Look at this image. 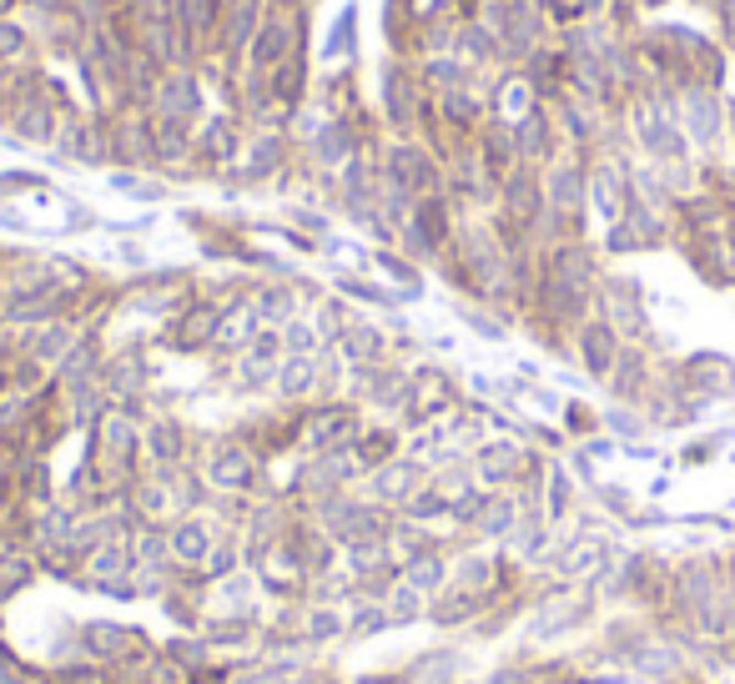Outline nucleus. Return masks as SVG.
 Instances as JSON below:
<instances>
[{
    "instance_id": "obj_1",
    "label": "nucleus",
    "mask_w": 735,
    "mask_h": 684,
    "mask_svg": "<svg viewBox=\"0 0 735 684\" xmlns=\"http://www.w3.org/2000/svg\"><path fill=\"white\" fill-rule=\"evenodd\" d=\"M625 674L629 680H645V684H685L690 674H695V664H690V654L665 635V629H655L640 654L625 664Z\"/></svg>"
},
{
    "instance_id": "obj_2",
    "label": "nucleus",
    "mask_w": 735,
    "mask_h": 684,
    "mask_svg": "<svg viewBox=\"0 0 735 684\" xmlns=\"http://www.w3.org/2000/svg\"><path fill=\"white\" fill-rule=\"evenodd\" d=\"M680 378H685L690 398H705V402H725L735 398V357L731 353H715V347H700L680 363Z\"/></svg>"
},
{
    "instance_id": "obj_3",
    "label": "nucleus",
    "mask_w": 735,
    "mask_h": 684,
    "mask_svg": "<svg viewBox=\"0 0 735 684\" xmlns=\"http://www.w3.org/2000/svg\"><path fill=\"white\" fill-rule=\"evenodd\" d=\"M680 126H685L690 146H700V152H715L725 136V107H721V96L711 91V86H690L685 96H680V107H676Z\"/></svg>"
},
{
    "instance_id": "obj_4",
    "label": "nucleus",
    "mask_w": 735,
    "mask_h": 684,
    "mask_svg": "<svg viewBox=\"0 0 735 684\" xmlns=\"http://www.w3.org/2000/svg\"><path fill=\"white\" fill-rule=\"evenodd\" d=\"M574 347H580V363L590 378L610 383V373H615L619 363V347H625V338H619L615 328H610L605 318H584L580 328H574Z\"/></svg>"
},
{
    "instance_id": "obj_5",
    "label": "nucleus",
    "mask_w": 735,
    "mask_h": 684,
    "mask_svg": "<svg viewBox=\"0 0 735 684\" xmlns=\"http://www.w3.org/2000/svg\"><path fill=\"white\" fill-rule=\"evenodd\" d=\"M650 388H655L650 357H645V347L625 342V347H619L615 373H610V393H615V402H645V398H650Z\"/></svg>"
},
{
    "instance_id": "obj_6",
    "label": "nucleus",
    "mask_w": 735,
    "mask_h": 684,
    "mask_svg": "<svg viewBox=\"0 0 735 684\" xmlns=\"http://www.w3.org/2000/svg\"><path fill=\"white\" fill-rule=\"evenodd\" d=\"M519 468H534V459L519 449V443H489V449H479V459H474V473L484 478V484H514V478H524Z\"/></svg>"
},
{
    "instance_id": "obj_7",
    "label": "nucleus",
    "mask_w": 735,
    "mask_h": 684,
    "mask_svg": "<svg viewBox=\"0 0 735 684\" xmlns=\"http://www.w3.org/2000/svg\"><path fill=\"white\" fill-rule=\"evenodd\" d=\"M166 539H172V564H182V569H202L207 554H212V533H207L197 519L177 523Z\"/></svg>"
},
{
    "instance_id": "obj_8",
    "label": "nucleus",
    "mask_w": 735,
    "mask_h": 684,
    "mask_svg": "<svg viewBox=\"0 0 735 684\" xmlns=\"http://www.w3.org/2000/svg\"><path fill=\"white\" fill-rule=\"evenodd\" d=\"M418 488H424V478H418L414 463H383V468L373 473V494L388 498V504H408Z\"/></svg>"
},
{
    "instance_id": "obj_9",
    "label": "nucleus",
    "mask_w": 735,
    "mask_h": 684,
    "mask_svg": "<svg viewBox=\"0 0 735 684\" xmlns=\"http://www.w3.org/2000/svg\"><path fill=\"white\" fill-rule=\"evenodd\" d=\"M131 635H136V629H127V625H86L81 654H91V660H121L131 649Z\"/></svg>"
},
{
    "instance_id": "obj_10",
    "label": "nucleus",
    "mask_w": 735,
    "mask_h": 684,
    "mask_svg": "<svg viewBox=\"0 0 735 684\" xmlns=\"http://www.w3.org/2000/svg\"><path fill=\"white\" fill-rule=\"evenodd\" d=\"M574 508V478L570 468H559V463H549L545 468V519L549 523H564Z\"/></svg>"
},
{
    "instance_id": "obj_11",
    "label": "nucleus",
    "mask_w": 735,
    "mask_h": 684,
    "mask_svg": "<svg viewBox=\"0 0 735 684\" xmlns=\"http://www.w3.org/2000/svg\"><path fill=\"white\" fill-rule=\"evenodd\" d=\"M101 449H107V463H111V468L127 473L131 453H136V428H131L127 413H117V418H107V423H101Z\"/></svg>"
},
{
    "instance_id": "obj_12",
    "label": "nucleus",
    "mask_w": 735,
    "mask_h": 684,
    "mask_svg": "<svg viewBox=\"0 0 735 684\" xmlns=\"http://www.w3.org/2000/svg\"><path fill=\"white\" fill-rule=\"evenodd\" d=\"M207 478H212V488H222V494H238V488L252 484V459L242 449H222Z\"/></svg>"
},
{
    "instance_id": "obj_13",
    "label": "nucleus",
    "mask_w": 735,
    "mask_h": 684,
    "mask_svg": "<svg viewBox=\"0 0 735 684\" xmlns=\"http://www.w3.org/2000/svg\"><path fill=\"white\" fill-rule=\"evenodd\" d=\"M322 378V367L318 357H287L283 367H277V393L283 398H303V393H312Z\"/></svg>"
},
{
    "instance_id": "obj_14",
    "label": "nucleus",
    "mask_w": 735,
    "mask_h": 684,
    "mask_svg": "<svg viewBox=\"0 0 735 684\" xmlns=\"http://www.w3.org/2000/svg\"><path fill=\"white\" fill-rule=\"evenodd\" d=\"M600 423H605L619 443H635L640 433H650V418L640 413V402H610L605 413H600Z\"/></svg>"
},
{
    "instance_id": "obj_15",
    "label": "nucleus",
    "mask_w": 735,
    "mask_h": 684,
    "mask_svg": "<svg viewBox=\"0 0 735 684\" xmlns=\"http://www.w3.org/2000/svg\"><path fill=\"white\" fill-rule=\"evenodd\" d=\"M398 578H404V584H414L418 594H428V589H439L443 578H449V564H443L439 554H428V549H424V554H414L404 569H398Z\"/></svg>"
},
{
    "instance_id": "obj_16",
    "label": "nucleus",
    "mask_w": 735,
    "mask_h": 684,
    "mask_svg": "<svg viewBox=\"0 0 735 684\" xmlns=\"http://www.w3.org/2000/svg\"><path fill=\"white\" fill-rule=\"evenodd\" d=\"M453 670H459V654H453V649H443V654H424V660L408 664V680H418V684H449Z\"/></svg>"
},
{
    "instance_id": "obj_17",
    "label": "nucleus",
    "mask_w": 735,
    "mask_h": 684,
    "mask_svg": "<svg viewBox=\"0 0 735 684\" xmlns=\"http://www.w3.org/2000/svg\"><path fill=\"white\" fill-rule=\"evenodd\" d=\"M182 449H187V443H182L177 428H172V423H152V433H146V453H152L162 468H172V463L182 459Z\"/></svg>"
},
{
    "instance_id": "obj_18",
    "label": "nucleus",
    "mask_w": 735,
    "mask_h": 684,
    "mask_svg": "<svg viewBox=\"0 0 735 684\" xmlns=\"http://www.w3.org/2000/svg\"><path fill=\"white\" fill-rule=\"evenodd\" d=\"M31 574H36V564H31L25 554H0V599H11Z\"/></svg>"
},
{
    "instance_id": "obj_19",
    "label": "nucleus",
    "mask_w": 735,
    "mask_h": 684,
    "mask_svg": "<svg viewBox=\"0 0 735 684\" xmlns=\"http://www.w3.org/2000/svg\"><path fill=\"white\" fill-rule=\"evenodd\" d=\"M388 625H393V614H388V609H379V604H363V609H353V619H348V635L373 639L379 629H388Z\"/></svg>"
},
{
    "instance_id": "obj_20",
    "label": "nucleus",
    "mask_w": 735,
    "mask_h": 684,
    "mask_svg": "<svg viewBox=\"0 0 735 684\" xmlns=\"http://www.w3.org/2000/svg\"><path fill=\"white\" fill-rule=\"evenodd\" d=\"M348 629V619L338 609H312L308 614V639H318V644H328V639H338Z\"/></svg>"
},
{
    "instance_id": "obj_21",
    "label": "nucleus",
    "mask_w": 735,
    "mask_h": 684,
    "mask_svg": "<svg viewBox=\"0 0 735 684\" xmlns=\"http://www.w3.org/2000/svg\"><path fill=\"white\" fill-rule=\"evenodd\" d=\"M388 614H393V625H408V619H418V614H424V594H418L414 584H398V589H393Z\"/></svg>"
},
{
    "instance_id": "obj_22",
    "label": "nucleus",
    "mask_w": 735,
    "mask_h": 684,
    "mask_svg": "<svg viewBox=\"0 0 735 684\" xmlns=\"http://www.w3.org/2000/svg\"><path fill=\"white\" fill-rule=\"evenodd\" d=\"M287 312H293V297H287L283 287H267V293L257 297V318L262 322H287Z\"/></svg>"
},
{
    "instance_id": "obj_23",
    "label": "nucleus",
    "mask_w": 735,
    "mask_h": 684,
    "mask_svg": "<svg viewBox=\"0 0 735 684\" xmlns=\"http://www.w3.org/2000/svg\"><path fill=\"white\" fill-rule=\"evenodd\" d=\"M283 347H293V357H308V347H318V332H312L308 322H287Z\"/></svg>"
},
{
    "instance_id": "obj_24",
    "label": "nucleus",
    "mask_w": 735,
    "mask_h": 684,
    "mask_svg": "<svg viewBox=\"0 0 735 684\" xmlns=\"http://www.w3.org/2000/svg\"><path fill=\"white\" fill-rule=\"evenodd\" d=\"M232 569H238V549H232V543H222V549H212V554H207L202 574H207V578H227Z\"/></svg>"
}]
</instances>
